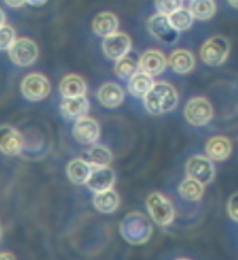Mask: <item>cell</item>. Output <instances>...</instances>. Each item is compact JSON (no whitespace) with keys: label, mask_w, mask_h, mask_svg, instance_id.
Here are the masks:
<instances>
[{"label":"cell","mask_w":238,"mask_h":260,"mask_svg":"<svg viewBox=\"0 0 238 260\" xmlns=\"http://www.w3.org/2000/svg\"><path fill=\"white\" fill-rule=\"evenodd\" d=\"M144 107L152 115H162L170 112L178 106V91L169 83H155L147 95L143 98Z\"/></svg>","instance_id":"1"},{"label":"cell","mask_w":238,"mask_h":260,"mask_svg":"<svg viewBox=\"0 0 238 260\" xmlns=\"http://www.w3.org/2000/svg\"><path fill=\"white\" fill-rule=\"evenodd\" d=\"M229 50L230 45L227 38L216 35L205 42L199 50V55L201 59L209 66H220L227 61Z\"/></svg>","instance_id":"2"},{"label":"cell","mask_w":238,"mask_h":260,"mask_svg":"<svg viewBox=\"0 0 238 260\" xmlns=\"http://www.w3.org/2000/svg\"><path fill=\"white\" fill-rule=\"evenodd\" d=\"M147 209L153 220L161 227H166L174 220L175 210L170 200L158 192H153L147 199Z\"/></svg>","instance_id":"3"},{"label":"cell","mask_w":238,"mask_h":260,"mask_svg":"<svg viewBox=\"0 0 238 260\" xmlns=\"http://www.w3.org/2000/svg\"><path fill=\"white\" fill-rule=\"evenodd\" d=\"M9 58L17 66L27 67L31 66L38 59L39 48L33 40L28 38L16 39L12 47L8 49Z\"/></svg>","instance_id":"4"},{"label":"cell","mask_w":238,"mask_h":260,"mask_svg":"<svg viewBox=\"0 0 238 260\" xmlns=\"http://www.w3.org/2000/svg\"><path fill=\"white\" fill-rule=\"evenodd\" d=\"M213 115V106L203 97L192 98L184 107V117L193 126H203L209 124Z\"/></svg>","instance_id":"5"},{"label":"cell","mask_w":238,"mask_h":260,"mask_svg":"<svg viewBox=\"0 0 238 260\" xmlns=\"http://www.w3.org/2000/svg\"><path fill=\"white\" fill-rule=\"evenodd\" d=\"M23 97L31 102H40L50 93V83L42 74H30L21 83Z\"/></svg>","instance_id":"6"},{"label":"cell","mask_w":238,"mask_h":260,"mask_svg":"<svg viewBox=\"0 0 238 260\" xmlns=\"http://www.w3.org/2000/svg\"><path fill=\"white\" fill-rule=\"evenodd\" d=\"M186 170L188 178L196 180L201 185L211 183L215 177V168L211 160H209L205 156H193L189 158Z\"/></svg>","instance_id":"7"},{"label":"cell","mask_w":238,"mask_h":260,"mask_svg":"<svg viewBox=\"0 0 238 260\" xmlns=\"http://www.w3.org/2000/svg\"><path fill=\"white\" fill-rule=\"evenodd\" d=\"M103 53L107 58L119 61L129 54L131 49V39L124 32H115L103 40Z\"/></svg>","instance_id":"8"},{"label":"cell","mask_w":238,"mask_h":260,"mask_svg":"<svg viewBox=\"0 0 238 260\" xmlns=\"http://www.w3.org/2000/svg\"><path fill=\"white\" fill-rule=\"evenodd\" d=\"M147 27L148 31L155 36L156 39L165 43V44H174L178 40V31L173 28V26L169 22V18L163 14H153L148 20Z\"/></svg>","instance_id":"9"},{"label":"cell","mask_w":238,"mask_h":260,"mask_svg":"<svg viewBox=\"0 0 238 260\" xmlns=\"http://www.w3.org/2000/svg\"><path fill=\"white\" fill-rule=\"evenodd\" d=\"M23 146V137L18 130L9 125L0 126V152L7 156H17L22 152Z\"/></svg>","instance_id":"10"},{"label":"cell","mask_w":238,"mask_h":260,"mask_svg":"<svg viewBox=\"0 0 238 260\" xmlns=\"http://www.w3.org/2000/svg\"><path fill=\"white\" fill-rule=\"evenodd\" d=\"M167 59L162 52L156 49L147 50L138 61V70L148 76H157L165 71Z\"/></svg>","instance_id":"11"},{"label":"cell","mask_w":238,"mask_h":260,"mask_svg":"<svg viewBox=\"0 0 238 260\" xmlns=\"http://www.w3.org/2000/svg\"><path fill=\"white\" fill-rule=\"evenodd\" d=\"M99 125L91 117H81L76 120L75 126H74V137L76 141L84 146L94 144L99 138Z\"/></svg>","instance_id":"12"},{"label":"cell","mask_w":238,"mask_h":260,"mask_svg":"<svg viewBox=\"0 0 238 260\" xmlns=\"http://www.w3.org/2000/svg\"><path fill=\"white\" fill-rule=\"evenodd\" d=\"M115 180H116V175L110 166L108 168H93L85 184L88 185L89 189L95 193H99V192L112 189Z\"/></svg>","instance_id":"13"},{"label":"cell","mask_w":238,"mask_h":260,"mask_svg":"<svg viewBox=\"0 0 238 260\" xmlns=\"http://www.w3.org/2000/svg\"><path fill=\"white\" fill-rule=\"evenodd\" d=\"M89 111V101L85 95L75 98H64L61 103V112L66 119L79 120L85 117Z\"/></svg>","instance_id":"14"},{"label":"cell","mask_w":238,"mask_h":260,"mask_svg":"<svg viewBox=\"0 0 238 260\" xmlns=\"http://www.w3.org/2000/svg\"><path fill=\"white\" fill-rule=\"evenodd\" d=\"M206 153L209 160L223 161L227 160L232 152V143L227 137H213L206 143Z\"/></svg>","instance_id":"15"},{"label":"cell","mask_w":238,"mask_h":260,"mask_svg":"<svg viewBox=\"0 0 238 260\" xmlns=\"http://www.w3.org/2000/svg\"><path fill=\"white\" fill-rule=\"evenodd\" d=\"M167 63L172 67L173 71L180 74V75H184V74H188L194 69L196 59L189 50L178 49L170 54Z\"/></svg>","instance_id":"16"},{"label":"cell","mask_w":238,"mask_h":260,"mask_svg":"<svg viewBox=\"0 0 238 260\" xmlns=\"http://www.w3.org/2000/svg\"><path fill=\"white\" fill-rule=\"evenodd\" d=\"M117 27H119V20L111 12L99 13L95 17L93 25H91L94 34H97L98 36H103V38L114 35L115 32H117Z\"/></svg>","instance_id":"17"},{"label":"cell","mask_w":238,"mask_h":260,"mask_svg":"<svg viewBox=\"0 0 238 260\" xmlns=\"http://www.w3.org/2000/svg\"><path fill=\"white\" fill-rule=\"evenodd\" d=\"M98 101L107 108H115L124 101V90L115 83H107L98 90Z\"/></svg>","instance_id":"18"},{"label":"cell","mask_w":238,"mask_h":260,"mask_svg":"<svg viewBox=\"0 0 238 260\" xmlns=\"http://www.w3.org/2000/svg\"><path fill=\"white\" fill-rule=\"evenodd\" d=\"M59 90L63 98H75V97H83L85 95L86 91V84L81 76L71 74L62 79L61 85H59Z\"/></svg>","instance_id":"19"},{"label":"cell","mask_w":238,"mask_h":260,"mask_svg":"<svg viewBox=\"0 0 238 260\" xmlns=\"http://www.w3.org/2000/svg\"><path fill=\"white\" fill-rule=\"evenodd\" d=\"M81 160L85 161L91 168H108L112 162V153L103 146H93L84 152Z\"/></svg>","instance_id":"20"},{"label":"cell","mask_w":238,"mask_h":260,"mask_svg":"<svg viewBox=\"0 0 238 260\" xmlns=\"http://www.w3.org/2000/svg\"><path fill=\"white\" fill-rule=\"evenodd\" d=\"M155 85V81L151 76L146 75L143 72L137 71L130 79H129V84H127V89L130 91V94L134 97L144 98L147 95L148 91L152 89Z\"/></svg>","instance_id":"21"},{"label":"cell","mask_w":238,"mask_h":260,"mask_svg":"<svg viewBox=\"0 0 238 260\" xmlns=\"http://www.w3.org/2000/svg\"><path fill=\"white\" fill-rule=\"evenodd\" d=\"M90 165L85 162L81 158H75V160L70 161L69 165H67V175H69L70 180H71L74 184H85L86 180H88L89 175L91 173Z\"/></svg>","instance_id":"22"},{"label":"cell","mask_w":238,"mask_h":260,"mask_svg":"<svg viewBox=\"0 0 238 260\" xmlns=\"http://www.w3.org/2000/svg\"><path fill=\"white\" fill-rule=\"evenodd\" d=\"M119 194L114 189H108V191L95 193L94 200H93L95 209L103 214L114 213L119 208Z\"/></svg>","instance_id":"23"},{"label":"cell","mask_w":238,"mask_h":260,"mask_svg":"<svg viewBox=\"0 0 238 260\" xmlns=\"http://www.w3.org/2000/svg\"><path fill=\"white\" fill-rule=\"evenodd\" d=\"M189 13L192 14L193 20L199 21H208L214 16L216 11V7L214 2L211 0H196V2H191L189 4Z\"/></svg>","instance_id":"24"},{"label":"cell","mask_w":238,"mask_h":260,"mask_svg":"<svg viewBox=\"0 0 238 260\" xmlns=\"http://www.w3.org/2000/svg\"><path fill=\"white\" fill-rule=\"evenodd\" d=\"M179 194L187 201H197L202 197L203 185L191 178H187L179 184Z\"/></svg>","instance_id":"25"},{"label":"cell","mask_w":238,"mask_h":260,"mask_svg":"<svg viewBox=\"0 0 238 260\" xmlns=\"http://www.w3.org/2000/svg\"><path fill=\"white\" fill-rule=\"evenodd\" d=\"M167 18H169L170 25H172L173 28H174L175 31H178V32H179V31L188 30L192 26V23H193V17L189 13L188 9L186 8L178 9L177 12L170 14Z\"/></svg>","instance_id":"26"},{"label":"cell","mask_w":238,"mask_h":260,"mask_svg":"<svg viewBox=\"0 0 238 260\" xmlns=\"http://www.w3.org/2000/svg\"><path fill=\"white\" fill-rule=\"evenodd\" d=\"M138 71V61L130 55H125L124 58L119 59L115 66L116 75L121 79H130Z\"/></svg>","instance_id":"27"},{"label":"cell","mask_w":238,"mask_h":260,"mask_svg":"<svg viewBox=\"0 0 238 260\" xmlns=\"http://www.w3.org/2000/svg\"><path fill=\"white\" fill-rule=\"evenodd\" d=\"M16 40V31L12 26L4 25L0 27V50H8Z\"/></svg>","instance_id":"28"},{"label":"cell","mask_w":238,"mask_h":260,"mask_svg":"<svg viewBox=\"0 0 238 260\" xmlns=\"http://www.w3.org/2000/svg\"><path fill=\"white\" fill-rule=\"evenodd\" d=\"M182 2H156L155 6L157 8V11L160 12V14H163V16L169 17L170 14H173L174 12H177L178 9L182 8Z\"/></svg>","instance_id":"29"},{"label":"cell","mask_w":238,"mask_h":260,"mask_svg":"<svg viewBox=\"0 0 238 260\" xmlns=\"http://www.w3.org/2000/svg\"><path fill=\"white\" fill-rule=\"evenodd\" d=\"M228 215L233 219V220L237 221L238 219V213H237V193H233L232 197L228 201Z\"/></svg>","instance_id":"30"},{"label":"cell","mask_w":238,"mask_h":260,"mask_svg":"<svg viewBox=\"0 0 238 260\" xmlns=\"http://www.w3.org/2000/svg\"><path fill=\"white\" fill-rule=\"evenodd\" d=\"M0 260H16L12 252H0Z\"/></svg>","instance_id":"31"},{"label":"cell","mask_w":238,"mask_h":260,"mask_svg":"<svg viewBox=\"0 0 238 260\" xmlns=\"http://www.w3.org/2000/svg\"><path fill=\"white\" fill-rule=\"evenodd\" d=\"M6 4L12 8H20V7L25 6V2H6Z\"/></svg>","instance_id":"32"},{"label":"cell","mask_w":238,"mask_h":260,"mask_svg":"<svg viewBox=\"0 0 238 260\" xmlns=\"http://www.w3.org/2000/svg\"><path fill=\"white\" fill-rule=\"evenodd\" d=\"M6 25V14H4L3 9L0 8V27Z\"/></svg>","instance_id":"33"},{"label":"cell","mask_w":238,"mask_h":260,"mask_svg":"<svg viewBox=\"0 0 238 260\" xmlns=\"http://www.w3.org/2000/svg\"><path fill=\"white\" fill-rule=\"evenodd\" d=\"M47 2H25V4H30V6L38 7V6H44Z\"/></svg>","instance_id":"34"},{"label":"cell","mask_w":238,"mask_h":260,"mask_svg":"<svg viewBox=\"0 0 238 260\" xmlns=\"http://www.w3.org/2000/svg\"><path fill=\"white\" fill-rule=\"evenodd\" d=\"M2 236H3V227L0 224V238H2Z\"/></svg>","instance_id":"35"},{"label":"cell","mask_w":238,"mask_h":260,"mask_svg":"<svg viewBox=\"0 0 238 260\" xmlns=\"http://www.w3.org/2000/svg\"><path fill=\"white\" fill-rule=\"evenodd\" d=\"M177 260H189V259H186V257H180V259H177Z\"/></svg>","instance_id":"36"}]
</instances>
